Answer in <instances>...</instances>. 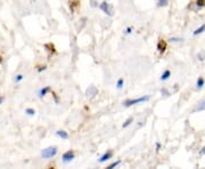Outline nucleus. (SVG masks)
Instances as JSON below:
<instances>
[{"label": "nucleus", "mask_w": 205, "mask_h": 169, "mask_svg": "<svg viewBox=\"0 0 205 169\" xmlns=\"http://www.w3.org/2000/svg\"><path fill=\"white\" fill-rule=\"evenodd\" d=\"M150 99V96L149 95H145V96H141L139 98H130V99H125L123 102V106L124 107H130L132 105H136V104H139V103H145V102H148Z\"/></svg>", "instance_id": "1"}, {"label": "nucleus", "mask_w": 205, "mask_h": 169, "mask_svg": "<svg viewBox=\"0 0 205 169\" xmlns=\"http://www.w3.org/2000/svg\"><path fill=\"white\" fill-rule=\"evenodd\" d=\"M57 148L56 146H50V148H47V149H45V150H42V152H41V156H42V158H45V159H51V158H54L56 154H57Z\"/></svg>", "instance_id": "2"}, {"label": "nucleus", "mask_w": 205, "mask_h": 169, "mask_svg": "<svg viewBox=\"0 0 205 169\" xmlns=\"http://www.w3.org/2000/svg\"><path fill=\"white\" fill-rule=\"evenodd\" d=\"M74 158H75V152H74V150H67V151L62 156V159H63V161H64L65 164L71 162Z\"/></svg>", "instance_id": "3"}, {"label": "nucleus", "mask_w": 205, "mask_h": 169, "mask_svg": "<svg viewBox=\"0 0 205 169\" xmlns=\"http://www.w3.org/2000/svg\"><path fill=\"white\" fill-rule=\"evenodd\" d=\"M166 48H168V44H166V41H165L164 39L160 38L158 41H157V46H156L157 52H158L160 54H164L165 50H166Z\"/></svg>", "instance_id": "4"}, {"label": "nucleus", "mask_w": 205, "mask_h": 169, "mask_svg": "<svg viewBox=\"0 0 205 169\" xmlns=\"http://www.w3.org/2000/svg\"><path fill=\"white\" fill-rule=\"evenodd\" d=\"M99 8L102 9L106 15H108V16H113V10H112V8H110V6H109V3H108L107 1H102V2H101V3H99Z\"/></svg>", "instance_id": "5"}, {"label": "nucleus", "mask_w": 205, "mask_h": 169, "mask_svg": "<svg viewBox=\"0 0 205 169\" xmlns=\"http://www.w3.org/2000/svg\"><path fill=\"white\" fill-rule=\"evenodd\" d=\"M112 157H113V151H112V150H107L102 157L99 158L98 162H99V164H104V162H106L107 160H109Z\"/></svg>", "instance_id": "6"}, {"label": "nucleus", "mask_w": 205, "mask_h": 169, "mask_svg": "<svg viewBox=\"0 0 205 169\" xmlns=\"http://www.w3.org/2000/svg\"><path fill=\"white\" fill-rule=\"evenodd\" d=\"M69 5H70L71 13L74 14V11L80 7V0H69Z\"/></svg>", "instance_id": "7"}, {"label": "nucleus", "mask_w": 205, "mask_h": 169, "mask_svg": "<svg viewBox=\"0 0 205 169\" xmlns=\"http://www.w3.org/2000/svg\"><path fill=\"white\" fill-rule=\"evenodd\" d=\"M45 48L49 52V54H51V55H54V54H56L57 53V50H56V47H55V45L53 44V42H48V44H45Z\"/></svg>", "instance_id": "8"}, {"label": "nucleus", "mask_w": 205, "mask_h": 169, "mask_svg": "<svg viewBox=\"0 0 205 169\" xmlns=\"http://www.w3.org/2000/svg\"><path fill=\"white\" fill-rule=\"evenodd\" d=\"M56 135H57L58 137H61L62 139H69V138H70L69 133L65 131V130H57V131H56Z\"/></svg>", "instance_id": "9"}, {"label": "nucleus", "mask_w": 205, "mask_h": 169, "mask_svg": "<svg viewBox=\"0 0 205 169\" xmlns=\"http://www.w3.org/2000/svg\"><path fill=\"white\" fill-rule=\"evenodd\" d=\"M170 77H171V71H170L169 69H166V70L162 73V76H161V78H160V79H161L162 81H166Z\"/></svg>", "instance_id": "10"}, {"label": "nucleus", "mask_w": 205, "mask_h": 169, "mask_svg": "<svg viewBox=\"0 0 205 169\" xmlns=\"http://www.w3.org/2000/svg\"><path fill=\"white\" fill-rule=\"evenodd\" d=\"M47 93H51V87H50V86H47V87L40 89V91H39V97H43Z\"/></svg>", "instance_id": "11"}, {"label": "nucleus", "mask_w": 205, "mask_h": 169, "mask_svg": "<svg viewBox=\"0 0 205 169\" xmlns=\"http://www.w3.org/2000/svg\"><path fill=\"white\" fill-rule=\"evenodd\" d=\"M97 93H98V89H97L95 86H90V87L87 89V95H88V96H89V95H90V96H94V95H96Z\"/></svg>", "instance_id": "12"}, {"label": "nucleus", "mask_w": 205, "mask_h": 169, "mask_svg": "<svg viewBox=\"0 0 205 169\" xmlns=\"http://www.w3.org/2000/svg\"><path fill=\"white\" fill-rule=\"evenodd\" d=\"M205 84V79L203 77H198L197 81H196V88L197 89H202Z\"/></svg>", "instance_id": "13"}, {"label": "nucleus", "mask_w": 205, "mask_h": 169, "mask_svg": "<svg viewBox=\"0 0 205 169\" xmlns=\"http://www.w3.org/2000/svg\"><path fill=\"white\" fill-rule=\"evenodd\" d=\"M204 31H205V24H202L200 27H197V29H196V30L193 32V34H194V36H198V34L203 33Z\"/></svg>", "instance_id": "14"}, {"label": "nucleus", "mask_w": 205, "mask_h": 169, "mask_svg": "<svg viewBox=\"0 0 205 169\" xmlns=\"http://www.w3.org/2000/svg\"><path fill=\"white\" fill-rule=\"evenodd\" d=\"M121 162H122V160H117V161H114V162H112L109 166H107V169H114L116 168V167H118L120 165H121Z\"/></svg>", "instance_id": "15"}, {"label": "nucleus", "mask_w": 205, "mask_h": 169, "mask_svg": "<svg viewBox=\"0 0 205 169\" xmlns=\"http://www.w3.org/2000/svg\"><path fill=\"white\" fill-rule=\"evenodd\" d=\"M132 121H133V118L132 117H130V118H128L124 122H123V125H122V128H126V127H129L131 123H132Z\"/></svg>", "instance_id": "16"}, {"label": "nucleus", "mask_w": 205, "mask_h": 169, "mask_svg": "<svg viewBox=\"0 0 205 169\" xmlns=\"http://www.w3.org/2000/svg\"><path fill=\"white\" fill-rule=\"evenodd\" d=\"M124 86V79L123 78H120L117 81H116V88L117 89H122Z\"/></svg>", "instance_id": "17"}, {"label": "nucleus", "mask_w": 205, "mask_h": 169, "mask_svg": "<svg viewBox=\"0 0 205 169\" xmlns=\"http://www.w3.org/2000/svg\"><path fill=\"white\" fill-rule=\"evenodd\" d=\"M169 5V0H158L157 1V6L158 7H165Z\"/></svg>", "instance_id": "18"}, {"label": "nucleus", "mask_w": 205, "mask_h": 169, "mask_svg": "<svg viewBox=\"0 0 205 169\" xmlns=\"http://www.w3.org/2000/svg\"><path fill=\"white\" fill-rule=\"evenodd\" d=\"M195 111H205V99L196 107V110Z\"/></svg>", "instance_id": "19"}, {"label": "nucleus", "mask_w": 205, "mask_h": 169, "mask_svg": "<svg viewBox=\"0 0 205 169\" xmlns=\"http://www.w3.org/2000/svg\"><path fill=\"white\" fill-rule=\"evenodd\" d=\"M51 95H53V97H54V99H55V103L58 104V103H59V97H58V95H57L54 90H51Z\"/></svg>", "instance_id": "20"}, {"label": "nucleus", "mask_w": 205, "mask_h": 169, "mask_svg": "<svg viewBox=\"0 0 205 169\" xmlns=\"http://www.w3.org/2000/svg\"><path fill=\"white\" fill-rule=\"evenodd\" d=\"M196 6L198 8H202L205 6V0H196Z\"/></svg>", "instance_id": "21"}, {"label": "nucleus", "mask_w": 205, "mask_h": 169, "mask_svg": "<svg viewBox=\"0 0 205 169\" xmlns=\"http://www.w3.org/2000/svg\"><path fill=\"white\" fill-rule=\"evenodd\" d=\"M25 113H27V114H30V115H34V114H35V110L29 107V109L25 110Z\"/></svg>", "instance_id": "22"}, {"label": "nucleus", "mask_w": 205, "mask_h": 169, "mask_svg": "<svg viewBox=\"0 0 205 169\" xmlns=\"http://www.w3.org/2000/svg\"><path fill=\"white\" fill-rule=\"evenodd\" d=\"M169 40H170L171 42H180V41H182L181 38H174V37H171Z\"/></svg>", "instance_id": "23"}, {"label": "nucleus", "mask_w": 205, "mask_h": 169, "mask_svg": "<svg viewBox=\"0 0 205 169\" xmlns=\"http://www.w3.org/2000/svg\"><path fill=\"white\" fill-rule=\"evenodd\" d=\"M161 94L164 95V96H169V95H170V91H169L166 88H162V89H161Z\"/></svg>", "instance_id": "24"}, {"label": "nucleus", "mask_w": 205, "mask_h": 169, "mask_svg": "<svg viewBox=\"0 0 205 169\" xmlns=\"http://www.w3.org/2000/svg\"><path fill=\"white\" fill-rule=\"evenodd\" d=\"M132 31H133V27H132V26H128V27L125 29L124 33H125V34H131V33H132Z\"/></svg>", "instance_id": "25"}, {"label": "nucleus", "mask_w": 205, "mask_h": 169, "mask_svg": "<svg viewBox=\"0 0 205 169\" xmlns=\"http://www.w3.org/2000/svg\"><path fill=\"white\" fill-rule=\"evenodd\" d=\"M46 65H40V66H37V71L38 72H42V71H45L46 70Z\"/></svg>", "instance_id": "26"}, {"label": "nucleus", "mask_w": 205, "mask_h": 169, "mask_svg": "<svg viewBox=\"0 0 205 169\" xmlns=\"http://www.w3.org/2000/svg\"><path fill=\"white\" fill-rule=\"evenodd\" d=\"M23 74H18V76H16V78H15V81L16 82H19V81H22L23 80Z\"/></svg>", "instance_id": "27"}, {"label": "nucleus", "mask_w": 205, "mask_h": 169, "mask_svg": "<svg viewBox=\"0 0 205 169\" xmlns=\"http://www.w3.org/2000/svg\"><path fill=\"white\" fill-rule=\"evenodd\" d=\"M160 149H161V143H160V142H157V143H156V152H158V151H160Z\"/></svg>", "instance_id": "28"}, {"label": "nucleus", "mask_w": 205, "mask_h": 169, "mask_svg": "<svg viewBox=\"0 0 205 169\" xmlns=\"http://www.w3.org/2000/svg\"><path fill=\"white\" fill-rule=\"evenodd\" d=\"M3 101H5V97H3V96H0V104H2Z\"/></svg>", "instance_id": "29"}, {"label": "nucleus", "mask_w": 205, "mask_h": 169, "mask_svg": "<svg viewBox=\"0 0 205 169\" xmlns=\"http://www.w3.org/2000/svg\"><path fill=\"white\" fill-rule=\"evenodd\" d=\"M55 167H56L55 165H49V166H48V168L49 169H53V168H55Z\"/></svg>", "instance_id": "30"}, {"label": "nucleus", "mask_w": 205, "mask_h": 169, "mask_svg": "<svg viewBox=\"0 0 205 169\" xmlns=\"http://www.w3.org/2000/svg\"><path fill=\"white\" fill-rule=\"evenodd\" d=\"M201 153H202V154H205V146L201 150Z\"/></svg>", "instance_id": "31"}, {"label": "nucleus", "mask_w": 205, "mask_h": 169, "mask_svg": "<svg viewBox=\"0 0 205 169\" xmlns=\"http://www.w3.org/2000/svg\"><path fill=\"white\" fill-rule=\"evenodd\" d=\"M1 63H2V56L0 55V64H1Z\"/></svg>", "instance_id": "32"}]
</instances>
